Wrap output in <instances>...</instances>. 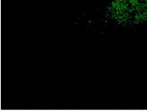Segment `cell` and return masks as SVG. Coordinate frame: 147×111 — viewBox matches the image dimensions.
Returning <instances> with one entry per match:
<instances>
[{
    "label": "cell",
    "instance_id": "cell-1",
    "mask_svg": "<svg viewBox=\"0 0 147 111\" xmlns=\"http://www.w3.org/2000/svg\"><path fill=\"white\" fill-rule=\"evenodd\" d=\"M105 17L113 25L138 27L147 24V0H110Z\"/></svg>",
    "mask_w": 147,
    "mask_h": 111
}]
</instances>
